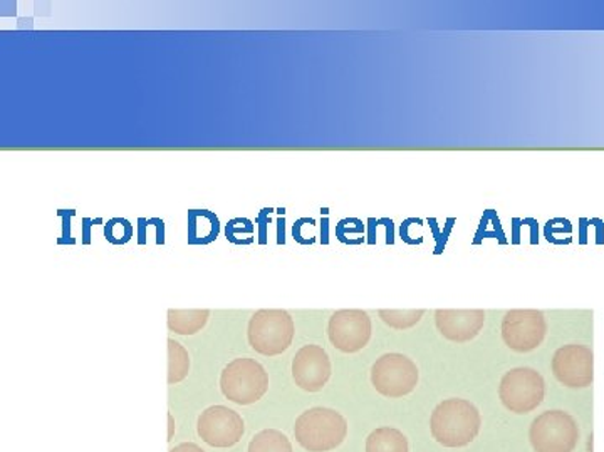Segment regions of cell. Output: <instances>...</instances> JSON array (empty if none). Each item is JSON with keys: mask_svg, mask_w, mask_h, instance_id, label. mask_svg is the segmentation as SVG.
<instances>
[{"mask_svg": "<svg viewBox=\"0 0 604 452\" xmlns=\"http://www.w3.org/2000/svg\"><path fill=\"white\" fill-rule=\"evenodd\" d=\"M371 318L365 310L345 308L331 315L327 324L329 342L345 353H355L365 349L371 339Z\"/></svg>", "mask_w": 604, "mask_h": 452, "instance_id": "9c48e42d", "label": "cell"}, {"mask_svg": "<svg viewBox=\"0 0 604 452\" xmlns=\"http://www.w3.org/2000/svg\"><path fill=\"white\" fill-rule=\"evenodd\" d=\"M552 374L566 387L583 389L594 381V353L590 347L569 343L556 350Z\"/></svg>", "mask_w": 604, "mask_h": 452, "instance_id": "30bf717a", "label": "cell"}, {"mask_svg": "<svg viewBox=\"0 0 604 452\" xmlns=\"http://www.w3.org/2000/svg\"><path fill=\"white\" fill-rule=\"evenodd\" d=\"M197 432L212 448H232L244 436V419L227 406H212L200 414Z\"/></svg>", "mask_w": 604, "mask_h": 452, "instance_id": "8fae6325", "label": "cell"}, {"mask_svg": "<svg viewBox=\"0 0 604 452\" xmlns=\"http://www.w3.org/2000/svg\"><path fill=\"white\" fill-rule=\"evenodd\" d=\"M501 330L505 346L524 353L537 349L543 343L548 332V324L543 312L517 308L505 314Z\"/></svg>", "mask_w": 604, "mask_h": 452, "instance_id": "ba28073f", "label": "cell"}, {"mask_svg": "<svg viewBox=\"0 0 604 452\" xmlns=\"http://www.w3.org/2000/svg\"><path fill=\"white\" fill-rule=\"evenodd\" d=\"M367 452H409V439L400 429L378 428L368 436Z\"/></svg>", "mask_w": 604, "mask_h": 452, "instance_id": "9a60e30c", "label": "cell"}, {"mask_svg": "<svg viewBox=\"0 0 604 452\" xmlns=\"http://www.w3.org/2000/svg\"><path fill=\"white\" fill-rule=\"evenodd\" d=\"M529 441L536 452H572L580 442V426L566 410H546L530 425Z\"/></svg>", "mask_w": 604, "mask_h": 452, "instance_id": "5b68a950", "label": "cell"}, {"mask_svg": "<svg viewBox=\"0 0 604 452\" xmlns=\"http://www.w3.org/2000/svg\"><path fill=\"white\" fill-rule=\"evenodd\" d=\"M371 384L384 397L406 396L418 384V369L412 359L403 353H384L371 368Z\"/></svg>", "mask_w": 604, "mask_h": 452, "instance_id": "52a82bcc", "label": "cell"}, {"mask_svg": "<svg viewBox=\"0 0 604 452\" xmlns=\"http://www.w3.org/2000/svg\"><path fill=\"white\" fill-rule=\"evenodd\" d=\"M269 375L260 362L241 358L225 365L221 375V391L238 406H250L266 396Z\"/></svg>", "mask_w": 604, "mask_h": 452, "instance_id": "277c9868", "label": "cell"}, {"mask_svg": "<svg viewBox=\"0 0 604 452\" xmlns=\"http://www.w3.org/2000/svg\"><path fill=\"white\" fill-rule=\"evenodd\" d=\"M190 230L197 240H212L217 237L219 222L210 213H192L190 215Z\"/></svg>", "mask_w": 604, "mask_h": 452, "instance_id": "ac0fdd59", "label": "cell"}, {"mask_svg": "<svg viewBox=\"0 0 604 452\" xmlns=\"http://www.w3.org/2000/svg\"><path fill=\"white\" fill-rule=\"evenodd\" d=\"M331 368L329 355L320 346L301 347L292 361V377L295 385L307 393H320L329 381Z\"/></svg>", "mask_w": 604, "mask_h": 452, "instance_id": "7c38bea8", "label": "cell"}, {"mask_svg": "<svg viewBox=\"0 0 604 452\" xmlns=\"http://www.w3.org/2000/svg\"><path fill=\"white\" fill-rule=\"evenodd\" d=\"M485 321L483 310H440L435 312L438 332L451 342H469L476 339Z\"/></svg>", "mask_w": 604, "mask_h": 452, "instance_id": "4fadbf2b", "label": "cell"}, {"mask_svg": "<svg viewBox=\"0 0 604 452\" xmlns=\"http://www.w3.org/2000/svg\"><path fill=\"white\" fill-rule=\"evenodd\" d=\"M546 382L533 368H516L505 372L499 385V397L511 413L529 414L543 403Z\"/></svg>", "mask_w": 604, "mask_h": 452, "instance_id": "8992f818", "label": "cell"}, {"mask_svg": "<svg viewBox=\"0 0 604 452\" xmlns=\"http://www.w3.org/2000/svg\"><path fill=\"white\" fill-rule=\"evenodd\" d=\"M247 452H292V444L284 432L278 429H264L254 436Z\"/></svg>", "mask_w": 604, "mask_h": 452, "instance_id": "2e32d148", "label": "cell"}, {"mask_svg": "<svg viewBox=\"0 0 604 452\" xmlns=\"http://www.w3.org/2000/svg\"><path fill=\"white\" fill-rule=\"evenodd\" d=\"M425 310H380L381 320L391 329L405 330L416 326L422 320Z\"/></svg>", "mask_w": 604, "mask_h": 452, "instance_id": "d6986e66", "label": "cell"}, {"mask_svg": "<svg viewBox=\"0 0 604 452\" xmlns=\"http://www.w3.org/2000/svg\"><path fill=\"white\" fill-rule=\"evenodd\" d=\"M168 419H170V436L168 438L171 439V436H174V417H171V414H168Z\"/></svg>", "mask_w": 604, "mask_h": 452, "instance_id": "44dd1931", "label": "cell"}, {"mask_svg": "<svg viewBox=\"0 0 604 452\" xmlns=\"http://www.w3.org/2000/svg\"><path fill=\"white\" fill-rule=\"evenodd\" d=\"M190 358L186 347L168 339V384H178L189 375Z\"/></svg>", "mask_w": 604, "mask_h": 452, "instance_id": "e0dca14e", "label": "cell"}, {"mask_svg": "<svg viewBox=\"0 0 604 452\" xmlns=\"http://www.w3.org/2000/svg\"><path fill=\"white\" fill-rule=\"evenodd\" d=\"M482 417L470 400H441L432 413V434L445 448H463L479 434Z\"/></svg>", "mask_w": 604, "mask_h": 452, "instance_id": "6da1fadb", "label": "cell"}, {"mask_svg": "<svg viewBox=\"0 0 604 452\" xmlns=\"http://www.w3.org/2000/svg\"><path fill=\"white\" fill-rule=\"evenodd\" d=\"M294 332V320L289 312L262 308L250 318L247 339L256 352L275 358L291 347Z\"/></svg>", "mask_w": 604, "mask_h": 452, "instance_id": "3957f363", "label": "cell"}, {"mask_svg": "<svg viewBox=\"0 0 604 452\" xmlns=\"http://www.w3.org/2000/svg\"><path fill=\"white\" fill-rule=\"evenodd\" d=\"M170 452H205L195 442H181V444L175 445Z\"/></svg>", "mask_w": 604, "mask_h": 452, "instance_id": "ffe728a7", "label": "cell"}, {"mask_svg": "<svg viewBox=\"0 0 604 452\" xmlns=\"http://www.w3.org/2000/svg\"><path fill=\"white\" fill-rule=\"evenodd\" d=\"M588 452H593V436H590V442H588Z\"/></svg>", "mask_w": 604, "mask_h": 452, "instance_id": "7402d4cb", "label": "cell"}, {"mask_svg": "<svg viewBox=\"0 0 604 452\" xmlns=\"http://www.w3.org/2000/svg\"><path fill=\"white\" fill-rule=\"evenodd\" d=\"M210 310H168V329L180 336H193L200 332L209 321Z\"/></svg>", "mask_w": 604, "mask_h": 452, "instance_id": "5bb4252c", "label": "cell"}, {"mask_svg": "<svg viewBox=\"0 0 604 452\" xmlns=\"http://www.w3.org/2000/svg\"><path fill=\"white\" fill-rule=\"evenodd\" d=\"M295 441L310 452L338 448L348 436V421L331 407H311L295 419Z\"/></svg>", "mask_w": 604, "mask_h": 452, "instance_id": "7a4b0ae2", "label": "cell"}]
</instances>
